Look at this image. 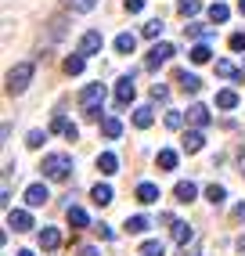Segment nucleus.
I'll use <instances>...</instances> for the list:
<instances>
[{"mask_svg":"<svg viewBox=\"0 0 245 256\" xmlns=\"http://www.w3.org/2000/svg\"><path fill=\"white\" fill-rule=\"evenodd\" d=\"M8 228H14L18 234H26V231H32V216L26 210H8Z\"/></svg>","mask_w":245,"mask_h":256,"instance_id":"0eeeda50","label":"nucleus"},{"mask_svg":"<svg viewBox=\"0 0 245 256\" xmlns=\"http://www.w3.org/2000/svg\"><path fill=\"white\" fill-rule=\"evenodd\" d=\"M242 174H245V152H242Z\"/></svg>","mask_w":245,"mask_h":256,"instance_id":"de8ad7c7","label":"nucleus"},{"mask_svg":"<svg viewBox=\"0 0 245 256\" xmlns=\"http://www.w3.org/2000/svg\"><path fill=\"white\" fill-rule=\"evenodd\" d=\"M173 195H177V202H195V195H198V188L191 184V180H180L177 188H173Z\"/></svg>","mask_w":245,"mask_h":256,"instance_id":"a211bd4d","label":"nucleus"},{"mask_svg":"<svg viewBox=\"0 0 245 256\" xmlns=\"http://www.w3.org/2000/svg\"><path fill=\"white\" fill-rule=\"evenodd\" d=\"M184 32H188V36H195V40L202 44V40L213 36V26H206V22H191V26H184Z\"/></svg>","mask_w":245,"mask_h":256,"instance_id":"dca6fc26","label":"nucleus"},{"mask_svg":"<svg viewBox=\"0 0 245 256\" xmlns=\"http://www.w3.org/2000/svg\"><path fill=\"white\" fill-rule=\"evenodd\" d=\"M152 123H155V116H152V108H148V105L134 108V126H137V130H148Z\"/></svg>","mask_w":245,"mask_h":256,"instance_id":"aec40b11","label":"nucleus"},{"mask_svg":"<svg viewBox=\"0 0 245 256\" xmlns=\"http://www.w3.org/2000/svg\"><path fill=\"white\" fill-rule=\"evenodd\" d=\"M134 76H137V72H126V76H122V80L116 83V105H119V108H126L130 101L137 98V87H134Z\"/></svg>","mask_w":245,"mask_h":256,"instance_id":"423d86ee","label":"nucleus"},{"mask_svg":"<svg viewBox=\"0 0 245 256\" xmlns=\"http://www.w3.org/2000/svg\"><path fill=\"white\" fill-rule=\"evenodd\" d=\"M173 54H177V50H173V44H155V47L148 50V58H144V69L155 72V69H159V65H166Z\"/></svg>","mask_w":245,"mask_h":256,"instance_id":"20e7f679","label":"nucleus"},{"mask_svg":"<svg viewBox=\"0 0 245 256\" xmlns=\"http://www.w3.org/2000/svg\"><path fill=\"white\" fill-rule=\"evenodd\" d=\"M137 202L141 206H152V202H159V184H137Z\"/></svg>","mask_w":245,"mask_h":256,"instance_id":"9d476101","label":"nucleus"},{"mask_svg":"<svg viewBox=\"0 0 245 256\" xmlns=\"http://www.w3.org/2000/svg\"><path fill=\"white\" fill-rule=\"evenodd\" d=\"M234 105H238L234 90H216V108H234Z\"/></svg>","mask_w":245,"mask_h":256,"instance_id":"7c9ffc66","label":"nucleus"},{"mask_svg":"<svg viewBox=\"0 0 245 256\" xmlns=\"http://www.w3.org/2000/svg\"><path fill=\"white\" fill-rule=\"evenodd\" d=\"M98 234H101V238H116V231H112L108 224H98Z\"/></svg>","mask_w":245,"mask_h":256,"instance_id":"37998d69","label":"nucleus"},{"mask_svg":"<svg viewBox=\"0 0 245 256\" xmlns=\"http://www.w3.org/2000/svg\"><path fill=\"white\" fill-rule=\"evenodd\" d=\"M83 65H86L83 54H68V58H65V72H68V76H80V72H83Z\"/></svg>","mask_w":245,"mask_h":256,"instance_id":"c85d7f7f","label":"nucleus"},{"mask_svg":"<svg viewBox=\"0 0 245 256\" xmlns=\"http://www.w3.org/2000/svg\"><path fill=\"white\" fill-rule=\"evenodd\" d=\"M188 123L195 126V130H206L209 123H213V116H209L206 105H191V108H188Z\"/></svg>","mask_w":245,"mask_h":256,"instance_id":"6e6552de","label":"nucleus"},{"mask_svg":"<svg viewBox=\"0 0 245 256\" xmlns=\"http://www.w3.org/2000/svg\"><path fill=\"white\" fill-rule=\"evenodd\" d=\"M101 47H104V36H101L98 29H86L83 36H80V47H76V54L90 58V54H101Z\"/></svg>","mask_w":245,"mask_h":256,"instance_id":"39448f33","label":"nucleus"},{"mask_svg":"<svg viewBox=\"0 0 245 256\" xmlns=\"http://www.w3.org/2000/svg\"><path fill=\"white\" fill-rule=\"evenodd\" d=\"M134 47H137L134 32H119V36H116V50H119V54H134Z\"/></svg>","mask_w":245,"mask_h":256,"instance_id":"4be33fe9","label":"nucleus"},{"mask_svg":"<svg viewBox=\"0 0 245 256\" xmlns=\"http://www.w3.org/2000/svg\"><path fill=\"white\" fill-rule=\"evenodd\" d=\"M177 83L184 87V94H198V90H202V80H198L195 72H188V69L177 72Z\"/></svg>","mask_w":245,"mask_h":256,"instance_id":"9b49d317","label":"nucleus"},{"mask_svg":"<svg viewBox=\"0 0 245 256\" xmlns=\"http://www.w3.org/2000/svg\"><path fill=\"white\" fill-rule=\"evenodd\" d=\"M65 216H68V228H86V224H90V220H86V210H80V206H68L65 210Z\"/></svg>","mask_w":245,"mask_h":256,"instance_id":"6ab92c4d","label":"nucleus"},{"mask_svg":"<svg viewBox=\"0 0 245 256\" xmlns=\"http://www.w3.org/2000/svg\"><path fill=\"white\" fill-rule=\"evenodd\" d=\"M76 256H101V252H98L94 246H80V249H76Z\"/></svg>","mask_w":245,"mask_h":256,"instance_id":"a19ab883","label":"nucleus"},{"mask_svg":"<svg viewBox=\"0 0 245 256\" xmlns=\"http://www.w3.org/2000/svg\"><path fill=\"white\" fill-rule=\"evenodd\" d=\"M122 8H126L130 14H141L144 11V0H122Z\"/></svg>","mask_w":245,"mask_h":256,"instance_id":"58836bf2","label":"nucleus"},{"mask_svg":"<svg viewBox=\"0 0 245 256\" xmlns=\"http://www.w3.org/2000/svg\"><path fill=\"white\" fill-rule=\"evenodd\" d=\"M234 220H245V202H238V206H234Z\"/></svg>","mask_w":245,"mask_h":256,"instance_id":"c03bdc74","label":"nucleus"},{"mask_svg":"<svg viewBox=\"0 0 245 256\" xmlns=\"http://www.w3.org/2000/svg\"><path fill=\"white\" fill-rule=\"evenodd\" d=\"M65 8H68V11H76V14H86V11H94V8H98V0H65Z\"/></svg>","mask_w":245,"mask_h":256,"instance_id":"c756f323","label":"nucleus"},{"mask_svg":"<svg viewBox=\"0 0 245 256\" xmlns=\"http://www.w3.org/2000/svg\"><path fill=\"white\" fill-rule=\"evenodd\" d=\"M191 238H195V231H191L184 220H177V224H173V242H177V246H188Z\"/></svg>","mask_w":245,"mask_h":256,"instance_id":"b1692460","label":"nucleus"},{"mask_svg":"<svg viewBox=\"0 0 245 256\" xmlns=\"http://www.w3.org/2000/svg\"><path fill=\"white\" fill-rule=\"evenodd\" d=\"M68 126H72V123H68V119H65L62 112H54V119H50V134H65Z\"/></svg>","mask_w":245,"mask_h":256,"instance_id":"f704fd0d","label":"nucleus"},{"mask_svg":"<svg viewBox=\"0 0 245 256\" xmlns=\"http://www.w3.org/2000/svg\"><path fill=\"white\" fill-rule=\"evenodd\" d=\"M18 256H32V252H29V249H22V252H18Z\"/></svg>","mask_w":245,"mask_h":256,"instance_id":"09e8293b","label":"nucleus"},{"mask_svg":"<svg viewBox=\"0 0 245 256\" xmlns=\"http://www.w3.org/2000/svg\"><path fill=\"white\" fill-rule=\"evenodd\" d=\"M159 166H162V170H177V152H173V148H162V152H159Z\"/></svg>","mask_w":245,"mask_h":256,"instance_id":"473e14b6","label":"nucleus"},{"mask_svg":"<svg viewBox=\"0 0 245 256\" xmlns=\"http://www.w3.org/2000/svg\"><path fill=\"white\" fill-rule=\"evenodd\" d=\"M47 198H50V192H47L44 184H29L26 188V202H29V206H44Z\"/></svg>","mask_w":245,"mask_h":256,"instance_id":"f8f14e48","label":"nucleus"},{"mask_svg":"<svg viewBox=\"0 0 245 256\" xmlns=\"http://www.w3.org/2000/svg\"><path fill=\"white\" fill-rule=\"evenodd\" d=\"M141 256H166V246L152 238V242H144V246H141Z\"/></svg>","mask_w":245,"mask_h":256,"instance_id":"72a5a7b5","label":"nucleus"},{"mask_svg":"<svg viewBox=\"0 0 245 256\" xmlns=\"http://www.w3.org/2000/svg\"><path fill=\"white\" fill-rule=\"evenodd\" d=\"M180 144H184V152H191V156H195V152H202V144H206V134H202V130H188Z\"/></svg>","mask_w":245,"mask_h":256,"instance_id":"ddd939ff","label":"nucleus"},{"mask_svg":"<svg viewBox=\"0 0 245 256\" xmlns=\"http://www.w3.org/2000/svg\"><path fill=\"white\" fill-rule=\"evenodd\" d=\"M90 198L98 202V206H108V202L116 198V192H112L108 184H94V192H90Z\"/></svg>","mask_w":245,"mask_h":256,"instance_id":"5701e85b","label":"nucleus"},{"mask_svg":"<svg viewBox=\"0 0 245 256\" xmlns=\"http://www.w3.org/2000/svg\"><path fill=\"white\" fill-rule=\"evenodd\" d=\"M58 246H62V231H58V228H40V249L54 252Z\"/></svg>","mask_w":245,"mask_h":256,"instance_id":"1a4fd4ad","label":"nucleus"},{"mask_svg":"<svg viewBox=\"0 0 245 256\" xmlns=\"http://www.w3.org/2000/svg\"><path fill=\"white\" fill-rule=\"evenodd\" d=\"M238 14H245V0H238Z\"/></svg>","mask_w":245,"mask_h":256,"instance_id":"49530a36","label":"nucleus"},{"mask_svg":"<svg viewBox=\"0 0 245 256\" xmlns=\"http://www.w3.org/2000/svg\"><path fill=\"white\" fill-rule=\"evenodd\" d=\"M44 141H47V130H29V138H26L29 148H40Z\"/></svg>","mask_w":245,"mask_h":256,"instance_id":"c9c22d12","label":"nucleus"},{"mask_svg":"<svg viewBox=\"0 0 245 256\" xmlns=\"http://www.w3.org/2000/svg\"><path fill=\"white\" fill-rule=\"evenodd\" d=\"M227 18H231V8H227V4H220V0H216V4L209 8V22H213V26H224Z\"/></svg>","mask_w":245,"mask_h":256,"instance_id":"412c9836","label":"nucleus"},{"mask_svg":"<svg viewBox=\"0 0 245 256\" xmlns=\"http://www.w3.org/2000/svg\"><path fill=\"white\" fill-rule=\"evenodd\" d=\"M101 105H104V83H90L80 90V108L86 119H101Z\"/></svg>","mask_w":245,"mask_h":256,"instance_id":"f257e3e1","label":"nucleus"},{"mask_svg":"<svg viewBox=\"0 0 245 256\" xmlns=\"http://www.w3.org/2000/svg\"><path fill=\"white\" fill-rule=\"evenodd\" d=\"M32 80V62H18L14 69L8 72V94H22Z\"/></svg>","mask_w":245,"mask_h":256,"instance_id":"7ed1b4c3","label":"nucleus"},{"mask_svg":"<svg viewBox=\"0 0 245 256\" xmlns=\"http://www.w3.org/2000/svg\"><path fill=\"white\" fill-rule=\"evenodd\" d=\"M166 126H170V130H180V126H184V116H180V112H166Z\"/></svg>","mask_w":245,"mask_h":256,"instance_id":"4c0bfd02","label":"nucleus"},{"mask_svg":"<svg viewBox=\"0 0 245 256\" xmlns=\"http://www.w3.org/2000/svg\"><path fill=\"white\" fill-rule=\"evenodd\" d=\"M231 50H245V32H234L231 36Z\"/></svg>","mask_w":245,"mask_h":256,"instance_id":"ea45409f","label":"nucleus"},{"mask_svg":"<svg viewBox=\"0 0 245 256\" xmlns=\"http://www.w3.org/2000/svg\"><path fill=\"white\" fill-rule=\"evenodd\" d=\"M98 170H101L104 177H112L116 170H119V159L112 156V152H101V156H98Z\"/></svg>","mask_w":245,"mask_h":256,"instance_id":"f3484780","label":"nucleus"},{"mask_svg":"<svg viewBox=\"0 0 245 256\" xmlns=\"http://www.w3.org/2000/svg\"><path fill=\"white\" fill-rule=\"evenodd\" d=\"M162 29H166V26H162V18H152V22H144V29H141V32H144L148 40H155V36H162Z\"/></svg>","mask_w":245,"mask_h":256,"instance_id":"2f4dec72","label":"nucleus"},{"mask_svg":"<svg viewBox=\"0 0 245 256\" xmlns=\"http://www.w3.org/2000/svg\"><path fill=\"white\" fill-rule=\"evenodd\" d=\"M50 32H54V36H62V32H65V22H62V18H54V22H50Z\"/></svg>","mask_w":245,"mask_h":256,"instance_id":"79ce46f5","label":"nucleus"},{"mask_svg":"<svg viewBox=\"0 0 245 256\" xmlns=\"http://www.w3.org/2000/svg\"><path fill=\"white\" fill-rule=\"evenodd\" d=\"M206 198L213 202V206H224V202H227V188L224 184H209L206 188Z\"/></svg>","mask_w":245,"mask_h":256,"instance_id":"393cba45","label":"nucleus"},{"mask_svg":"<svg viewBox=\"0 0 245 256\" xmlns=\"http://www.w3.org/2000/svg\"><path fill=\"white\" fill-rule=\"evenodd\" d=\"M216 76H224V80H234V83H245V69H234L231 62H216Z\"/></svg>","mask_w":245,"mask_h":256,"instance_id":"4468645a","label":"nucleus"},{"mask_svg":"<svg viewBox=\"0 0 245 256\" xmlns=\"http://www.w3.org/2000/svg\"><path fill=\"white\" fill-rule=\"evenodd\" d=\"M40 170H44V177H47V180H68V170H72V156H65V152L44 156Z\"/></svg>","mask_w":245,"mask_h":256,"instance_id":"f03ea898","label":"nucleus"},{"mask_svg":"<svg viewBox=\"0 0 245 256\" xmlns=\"http://www.w3.org/2000/svg\"><path fill=\"white\" fill-rule=\"evenodd\" d=\"M152 101H170V87H166V83H152Z\"/></svg>","mask_w":245,"mask_h":256,"instance_id":"e433bc0d","label":"nucleus"},{"mask_svg":"<svg viewBox=\"0 0 245 256\" xmlns=\"http://www.w3.org/2000/svg\"><path fill=\"white\" fill-rule=\"evenodd\" d=\"M152 224H148V216H141V213H137V216H126V231L130 234H144Z\"/></svg>","mask_w":245,"mask_h":256,"instance_id":"bb28decb","label":"nucleus"},{"mask_svg":"<svg viewBox=\"0 0 245 256\" xmlns=\"http://www.w3.org/2000/svg\"><path fill=\"white\" fill-rule=\"evenodd\" d=\"M177 11L184 14V18H195V14L202 11V0H177Z\"/></svg>","mask_w":245,"mask_h":256,"instance_id":"cd10ccee","label":"nucleus"},{"mask_svg":"<svg viewBox=\"0 0 245 256\" xmlns=\"http://www.w3.org/2000/svg\"><path fill=\"white\" fill-rule=\"evenodd\" d=\"M188 54H191V62H195V65H206V62H209V54H213V50H209V44L202 40V44H195V47H191Z\"/></svg>","mask_w":245,"mask_h":256,"instance_id":"a878e982","label":"nucleus"},{"mask_svg":"<svg viewBox=\"0 0 245 256\" xmlns=\"http://www.w3.org/2000/svg\"><path fill=\"white\" fill-rule=\"evenodd\" d=\"M101 134H104L108 141H116L119 134H122V123H119L116 116H104V119H101Z\"/></svg>","mask_w":245,"mask_h":256,"instance_id":"2eb2a0df","label":"nucleus"},{"mask_svg":"<svg viewBox=\"0 0 245 256\" xmlns=\"http://www.w3.org/2000/svg\"><path fill=\"white\" fill-rule=\"evenodd\" d=\"M238 249H242V252H245V234H242V238H238Z\"/></svg>","mask_w":245,"mask_h":256,"instance_id":"a18cd8bd","label":"nucleus"}]
</instances>
